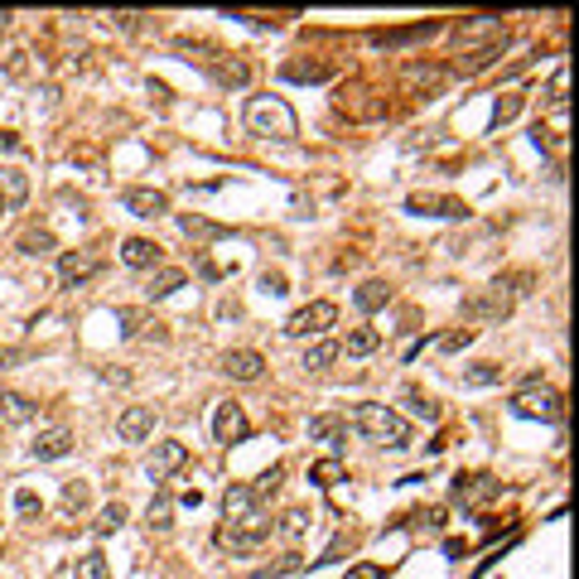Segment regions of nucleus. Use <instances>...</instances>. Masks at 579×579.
I'll list each match as a JSON object with an SVG mask.
<instances>
[{
  "instance_id": "nucleus-1",
  "label": "nucleus",
  "mask_w": 579,
  "mask_h": 579,
  "mask_svg": "<svg viewBox=\"0 0 579 579\" xmlns=\"http://www.w3.org/2000/svg\"><path fill=\"white\" fill-rule=\"evenodd\" d=\"M353 425L382 449H411V425L391 411V405H382V401H363L353 411Z\"/></svg>"
},
{
  "instance_id": "nucleus-2",
  "label": "nucleus",
  "mask_w": 579,
  "mask_h": 579,
  "mask_svg": "<svg viewBox=\"0 0 579 579\" xmlns=\"http://www.w3.org/2000/svg\"><path fill=\"white\" fill-rule=\"evenodd\" d=\"M247 131L251 135H276V141H295L300 121L285 97H251L247 101Z\"/></svg>"
},
{
  "instance_id": "nucleus-3",
  "label": "nucleus",
  "mask_w": 579,
  "mask_h": 579,
  "mask_svg": "<svg viewBox=\"0 0 579 579\" xmlns=\"http://www.w3.org/2000/svg\"><path fill=\"white\" fill-rule=\"evenodd\" d=\"M512 411L521 420H560V416H565V396L551 391V386H541V382H532L526 391L512 396Z\"/></svg>"
},
{
  "instance_id": "nucleus-4",
  "label": "nucleus",
  "mask_w": 579,
  "mask_h": 579,
  "mask_svg": "<svg viewBox=\"0 0 579 579\" xmlns=\"http://www.w3.org/2000/svg\"><path fill=\"white\" fill-rule=\"evenodd\" d=\"M338 323V304L333 300H314V304H304V310H295L285 319V333L290 338H319V333H329Z\"/></svg>"
},
{
  "instance_id": "nucleus-5",
  "label": "nucleus",
  "mask_w": 579,
  "mask_h": 579,
  "mask_svg": "<svg viewBox=\"0 0 579 579\" xmlns=\"http://www.w3.org/2000/svg\"><path fill=\"white\" fill-rule=\"evenodd\" d=\"M223 517H227V526H261L266 512H261L257 488H251V483H232L223 492Z\"/></svg>"
},
{
  "instance_id": "nucleus-6",
  "label": "nucleus",
  "mask_w": 579,
  "mask_h": 579,
  "mask_svg": "<svg viewBox=\"0 0 579 579\" xmlns=\"http://www.w3.org/2000/svg\"><path fill=\"white\" fill-rule=\"evenodd\" d=\"M507 314H512V295H507L502 285H488V290H479V295H468V300H464V319L502 323Z\"/></svg>"
},
{
  "instance_id": "nucleus-7",
  "label": "nucleus",
  "mask_w": 579,
  "mask_h": 579,
  "mask_svg": "<svg viewBox=\"0 0 579 579\" xmlns=\"http://www.w3.org/2000/svg\"><path fill=\"white\" fill-rule=\"evenodd\" d=\"M251 435V420H247V411L237 401H223L213 411V439L217 445H237V439H247Z\"/></svg>"
},
{
  "instance_id": "nucleus-8",
  "label": "nucleus",
  "mask_w": 579,
  "mask_h": 579,
  "mask_svg": "<svg viewBox=\"0 0 579 579\" xmlns=\"http://www.w3.org/2000/svg\"><path fill=\"white\" fill-rule=\"evenodd\" d=\"M411 213H430V217H449V223H464L468 217V203L464 198H449V194H411L405 198Z\"/></svg>"
},
{
  "instance_id": "nucleus-9",
  "label": "nucleus",
  "mask_w": 579,
  "mask_h": 579,
  "mask_svg": "<svg viewBox=\"0 0 579 579\" xmlns=\"http://www.w3.org/2000/svg\"><path fill=\"white\" fill-rule=\"evenodd\" d=\"M184 458H189V445H184V439H160V445L145 454V473L150 479H169L174 468H184Z\"/></svg>"
},
{
  "instance_id": "nucleus-10",
  "label": "nucleus",
  "mask_w": 579,
  "mask_h": 579,
  "mask_svg": "<svg viewBox=\"0 0 579 579\" xmlns=\"http://www.w3.org/2000/svg\"><path fill=\"white\" fill-rule=\"evenodd\" d=\"M121 203H126V213H135V217H164L169 213V194L164 189H145V184L121 189Z\"/></svg>"
},
{
  "instance_id": "nucleus-11",
  "label": "nucleus",
  "mask_w": 579,
  "mask_h": 579,
  "mask_svg": "<svg viewBox=\"0 0 579 579\" xmlns=\"http://www.w3.org/2000/svg\"><path fill=\"white\" fill-rule=\"evenodd\" d=\"M116 435H121L126 445H145V439L155 435V411H150V405H126V411L116 416Z\"/></svg>"
},
{
  "instance_id": "nucleus-12",
  "label": "nucleus",
  "mask_w": 579,
  "mask_h": 579,
  "mask_svg": "<svg viewBox=\"0 0 579 579\" xmlns=\"http://www.w3.org/2000/svg\"><path fill=\"white\" fill-rule=\"evenodd\" d=\"M266 541H270V521H261V526H223V532H217V546L242 551V555H257Z\"/></svg>"
},
{
  "instance_id": "nucleus-13",
  "label": "nucleus",
  "mask_w": 579,
  "mask_h": 579,
  "mask_svg": "<svg viewBox=\"0 0 579 579\" xmlns=\"http://www.w3.org/2000/svg\"><path fill=\"white\" fill-rule=\"evenodd\" d=\"M121 261L131 270H155V266H164V247L155 242V237H126V242H121Z\"/></svg>"
},
{
  "instance_id": "nucleus-14",
  "label": "nucleus",
  "mask_w": 579,
  "mask_h": 579,
  "mask_svg": "<svg viewBox=\"0 0 579 579\" xmlns=\"http://www.w3.org/2000/svg\"><path fill=\"white\" fill-rule=\"evenodd\" d=\"M454 39H458V48H473L479 39H507V29H502V15H473V20H464L454 29Z\"/></svg>"
},
{
  "instance_id": "nucleus-15",
  "label": "nucleus",
  "mask_w": 579,
  "mask_h": 579,
  "mask_svg": "<svg viewBox=\"0 0 579 579\" xmlns=\"http://www.w3.org/2000/svg\"><path fill=\"white\" fill-rule=\"evenodd\" d=\"M223 372H227L232 382H261L266 357L257 348H232V353H223Z\"/></svg>"
},
{
  "instance_id": "nucleus-16",
  "label": "nucleus",
  "mask_w": 579,
  "mask_h": 579,
  "mask_svg": "<svg viewBox=\"0 0 579 579\" xmlns=\"http://www.w3.org/2000/svg\"><path fill=\"white\" fill-rule=\"evenodd\" d=\"M454 502H464V507H479V502H492L502 492L498 479H488V473H473V479H454Z\"/></svg>"
},
{
  "instance_id": "nucleus-17",
  "label": "nucleus",
  "mask_w": 579,
  "mask_h": 579,
  "mask_svg": "<svg viewBox=\"0 0 579 579\" xmlns=\"http://www.w3.org/2000/svg\"><path fill=\"white\" fill-rule=\"evenodd\" d=\"M68 449H73V430H68V425H48V430H39V439L29 445V454L39 458V464H54V458H63Z\"/></svg>"
},
{
  "instance_id": "nucleus-18",
  "label": "nucleus",
  "mask_w": 579,
  "mask_h": 579,
  "mask_svg": "<svg viewBox=\"0 0 579 579\" xmlns=\"http://www.w3.org/2000/svg\"><path fill=\"white\" fill-rule=\"evenodd\" d=\"M198 63L213 73V82H217V88H247V82H251V68H247L242 58L217 54V58H198Z\"/></svg>"
},
{
  "instance_id": "nucleus-19",
  "label": "nucleus",
  "mask_w": 579,
  "mask_h": 579,
  "mask_svg": "<svg viewBox=\"0 0 579 579\" xmlns=\"http://www.w3.org/2000/svg\"><path fill=\"white\" fill-rule=\"evenodd\" d=\"M310 439L338 454V449L348 445V420L343 416H310Z\"/></svg>"
},
{
  "instance_id": "nucleus-20",
  "label": "nucleus",
  "mask_w": 579,
  "mask_h": 579,
  "mask_svg": "<svg viewBox=\"0 0 579 579\" xmlns=\"http://www.w3.org/2000/svg\"><path fill=\"white\" fill-rule=\"evenodd\" d=\"M97 276V257H88V251H63L58 257V280L68 290H78L82 280H92Z\"/></svg>"
},
{
  "instance_id": "nucleus-21",
  "label": "nucleus",
  "mask_w": 579,
  "mask_h": 579,
  "mask_svg": "<svg viewBox=\"0 0 579 579\" xmlns=\"http://www.w3.org/2000/svg\"><path fill=\"white\" fill-rule=\"evenodd\" d=\"M0 420H5V425L39 420V401H29L25 391H0Z\"/></svg>"
},
{
  "instance_id": "nucleus-22",
  "label": "nucleus",
  "mask_w": 579,
  "mask_h": 579,
  "mask_svg": "<svg viewBox=\"0 0 579 579\" xmlns=\"http://www.w3.org/2000/svg\"><path fill=\"white\" fill-rule=\"evenodd\" d=\"M174 223H179L184 237H194V242H217V237H232V227L213 223V217H203V213H179Z\"/></svg>"
},
{
  "instance_id": "nucleus-23",
  "label": "nucleus",
  "mask_w": 579,
  "mask_h": 579,
  "mask_svg": "<svg viewBox=\"0 0 579 579\" xmlns=\"http://www.w3.org/2000/svg\"><path fill=\"white\" fill-rule=\"evenodd\" d=\"M439 25L425 20V25H411V29H391V34H372V44L377 48H401V44H420V39H435Z\"/></svg>"
},
{
  "instance_id": "nucleus-24",
  "label": "nucleus",
  "mask_w": 579,
  "mask_h": 579,
  "mask_svg": "<svg viewBox=\"0 0 579 579\" xmlns=\"http://www.w3.org/2000/svg\"><path fill=\"white\" fill-rule=\"evenodd\" d=\"M338 357H343V348H338L333 338H319V343H310V348H304L300 367H304V372H314V377H319V372H329V367L338 363Z\"/></svg>"
},
{
  "instance_id": "nucleus-25",
  "label": "nucleus",
  "mask_w": 579,
  "mask_h": 579,
  "mask_svg": "<svg viewBox=\"0 0 579 579\" xmlns=\"http://www.w3.org/2000/svg\"><path fill=\"white\" fill-rule=\"evenodd\" d=\"M174 290H184V270L179 266H155V270H150L145 300H169Z\"/></svg>"
},
{
  "instance_id": "nucleus-26",
  "label": "nucleus",
  "mask_w": 579,
  "mask_h": 579,
  "mask_svg": "<svg viewBox=\"0 0 579 579\" xmlns=\"http://www.w3.org/2000/svg\"><path fill=\"white\" fill-rule=\"evenodd\" d=\"M353 300H357V310H363V314H377V310H386V304H391V285L386 280H363Z\"/></svg>"
},
{
  "instance_id": "nucleus-27",
  "label": "nucleus",
  "mask_w": 579,
  "mask_h": 579,
  "mask_svg": "<svg viewBox=\"0 0 579 579\" xmlns=\"http://www.w3.org/2000/svg\"><path fill=\"white\" fill-rule=\"evenodd\" d=\"M116 319H121V333H126V338H141L145 329L155 333V338H164V323H160V319H150L145 310H121Z\"/></svg>"
},
{
  "instance_id": "nucleus-28",
  "label": "nucleus",
  "mask_w": 579,
  "mask_h": 579,
  "mask_svg": "<svg viewBox=\"0 0 579 579\" xmlns=\"http://www.w3.org/2000/svg\"><path fill=\"white\" fill-rule=\"evenodd\" d=\"M145 526H150V532H160V536L174 526V498H169V492H160V498L145 507Z\"/></svg>"
},
{
  "instance_id": "nucleus-29",
  "label": "nucleus",
  "mask_w": 579,
  "mask_h": 579,
  "mask_svg": "<svg viewBox=\"0 0 579 579\" xmlns=\"http://www.w3.org/2000/svg\"><path fill=\"white\" fill-rule=\"evenodd\" d=\"M343 458L338 454H329V458H319V464H310V483L314 488H333V483H343Z\"/></svg>"
},
{
  "instance_id": "nucleus-30",
  "label": "nucleus",
  "mask_w": 579,
  "mask_h": 579,
  "mask_svg": "<svg viewBox=\"0 0 579 579\" xmlns=\"http://www.w3.org/2000/svg\"><path fill=\"white\" fill-rule=\"evenodd\" d=\"M338 348H343L348 357H367V353H377V348H382V333H377V329H353Z\"/></svg>"
},
{
  "instance_id": "nucleus-31",
  "label": "nucleus",
  "mask_w": 579,
  "mask_h": 579,
  "mask_svg": "<svg viewBox=\"0 0 579 579\" xmlns=\"http://www.w3.org/2000/svg\"><path fill=\"white\" fill-rule=\"evenodd\" d=\"M401 401L411 405V411H416V416H420L425 425H435V420H439V401H435V396H425V391L405 386V391H401Z\"/></svg>"
},
{
  "instance_id": "nucleus-32",
  "label": "nucleus",
  "mask_w": 579,
  "mask_h": 579,
  "mask_svg": "<svg viewBox=\"0 0 579 579\" xmlns=\"http://www.w3.org/2000/svg\"><path fill=\"white\" fill-rule=\"evenodd\" d=\"M121 526H126V502H107V507L97 512L92 532H97V536H111V532H121Z\"/></svg>"
},
{
  "instance_id": "nucleus-33",
  "label": "nucleus",
  "mask_w": 579,
  "mask_h": 579,
  "mask_svg": "<svg viewBox=\"0 0 579 579\" xmlns=\"http://www.w3.org/2000/svg\"><path fill=\"white\" fill-rule=\"evenodd\" d=\"M88 502H92V488L82 483V479H68L63 483V512H88Z\"/></svg>"
},
{
  "instance_id": "nucleus-34",
  "label": "nucleus",
  "mask_w": 579,
  "mask_h": 579,
  "mask_svg": "<svg viewBox=\"0 0 579 579\" xmlns=\"http://www.w3.org/2000/svg\"><path fill=\"white\" fill-rule=\"evenodd\" d=\"M310 521H314L310 507H290V512L280 517V536H285V541H300L304 532H310Z\"/></svg>"
},
{
  "instance_id": "nucleus-35",
  "label": "nucleus",
  "mask_w": 579,
  "mask_h": 579,
  "mask_svg": "<svg viewBox=\"0 0 579 579\" xmlns=\"http://www.w3.org/2000/svg\"><path fill=\"white\" fill-rule=\"evenodd\" d=\"M502 382V367L498 363H473L464 367V386H498Z\"/></svg>"
},
{
  "instance_id": "nucleus-36",
  "label": "nucleus",
  "mask_w": 579,
  "mask_h": 579,
  "mask_svg": "<svg viewBox=\"0 0 579 579\" xmlns=\"http://www.w3.org/2000/svg\"><path fill=\"white\" fill-rule=\"evenodd\" d=\"M353 546H357V536L353 532H338L329 546H323V555L314 560V565H333V560H343V555H353Z\"/></svg>"
},
{
  "instance_id": "nucleus-37",
  "label": "nucleus",
  "mask_w": 579,
  "mask_h": 579,
  "mask_svg": "<svg viewBox=\"0 0 579 579\" xmlns=\"http://www.w3.org/2000/svg\"><path fill=\"white\" fill-rule=\"evenodd\" d=\"M449 73H445V68H420V63H411V68H405V82H411V88H439V82H445Z\"/></svg>"
},
{
  "instance_id": "nucleus-38",
  "label": "nucleus",
  "mask_w": 579,
  "mask_h": 579,
  "mask_svg": "<svg viewBox=\"0 0 579 579\" xmlns=\"http://www.w3.org/2000/svg\"><path fill=\"white\" fill-rule=\"evenodd\" d=\"M78 579H111L107 555H101V551H88V555L78 560Z\"/></svg>"
},
{
  "instance_id": "nucleus-39",
  "label": "nucleus",
  "mask_w": 579,
  "mask_h": 579,
  "mask_svg": "<svg viewBox=\"0 0 579 579\" xmlns=\"http://www.w3.org/2000/svg\"><path fill=\"white\" fill-rule=\"evenodd\" d=\"M58 242H54V232H39V227H29L25 237H20V251H29V257H44V251H54Z\"/></svg>"
},
{
  "instance_id": "nucleus-40",
  "label": "nucleus",
  "mask_w": 579,
  "mask_h": 579,
  "mask_svg": "<svg viewBox=\"0 0 579 579\" xmlns=\"http://www.w3.org/2000/svg\"><path fill=\"white\" fill-rule=\"evenodd\" d=\"M473 338H479V329H449L445 338H435V348H439V353H464Z\"/></svg>"
},
{
  "instance_id": "nucleus-41",
  "label": "nucleus",
  "mask_w": 579,
  "mask_h": 579,
  "mask_svg": "<svg viewBox=\"0 0 579 579\" xmlns=\"http://www.w3.org/2000/svg\"><path fill=\"white\" fill-rule=\"evenodd\" d=\"M285 78H295V82H323V78H329V68H323V63H285Z\"/></svg>"
},
{
  "instance_id": "nucleus-42",
  "label": "nucleus",
  "mask_w": 579,
  "mask_h": 579,
  "mask_svg": "<svg viewBox=\"0 0 579 579\" xmlns=\"http://www.w3.org/2000/svg\"><path fill=\"white\" fill-rule=\"evenodd\" d=\"M300 570H304V555H295V551H290V555H280V565L261 570L257 579H285V574H300Z\"/></svg>"
},
{
  "instance_id": "nucleus-43",
  "label": "nucleus",
  "mask_w": 579,
  "mask_h": 579,
  "mask_svg": "<svg viewBox=\"0 0 579 579\" xmlns=\"http://www.w3.org/2000/svg\"><path fill=\"white\" fill-rule=\"evenodd\" d=\"M517 111H521V97H517V92H507V97L498 101V111H492V126H507Z\"/></svg>"
},
{
  "instance_id": "nucleus-44",
  "label": "nucleus",
  "mask_w": 579,
  "mask_h": 579,
  "mask_svg": "<svg viewBox=\"0 0 579 579\" xmlns=\"http://www.w3.org/2000/svg\"><path fill=\"white\" fill-rule=\"evenodd\" d=\"M0 179H5V189H10V198H15V203H25V194H29V179L20 174V169H0Z\"/></svg>"
},
{
  "instance_id": "nucleus-45",
  "label": "nucleus",
  "mask_w": 579,
  "mask_h": 579,
  "mask_svg": "<svg viewBox=\"0 0 579 579\" xmlns=\"http://www.w3.org/2000/svg\"><path fill=\"white\" fill-rule=\"evenodd\" d=\"M280 473H285V468L276 464V468H266V473H261V479H257V483H251V488H257V498H266V492H276V488H280Z\"/></svg>"
},
{
  "instance_id": "nucleus-46",
  "label": "nucleus",
  "mask_w": 579,
  "mask_h": 579,
  "mask_svg": "<svg viewBox=\"0 0 579 579\" xmlns=\"http://www.w3.org/2000/svg\"><path fill=\"white\" fill-rule=\"evenodd\" d=\"M39 498H34V492L29 488H20V492H15V512H20V517H34V512H39Z\"/></svg>"
},
{
  "instance_id": "nucleus-47",
  "label": "nucleus",
  "mask_w": 579,
  "mask_h": 579,
  "mask_svg": "<svg viewBox=\"0 0 579 579\" xmlns=\"http://www.w3.org/2000/svg\"><path fill=\"white\" fill-rule=\"evenodd\" d=\"M107 20H111L116 29H126V34H135V25H141V15H135V10H116V15H107Z\"/></svg>"
},
{
  "instance_id": "nucleus-48",
  "label": "nucleus",
  "mask_w": 579,
  "mask_h": 579,
  "mask_svg": "<svg viewBox=\"0 0 579 579\" xmlns=\"http://www.w3.org/2000/svg\"><path fill=\"white\" fill-rule=\"evenodd\" d=\"M261 290L266 295H285V276L280 270H261Z\"/></svg>"
},
{
  "instance_id": "nucleus-49",
  "label": "nucleus",
  "mask_w": 579,
  "mask_h": 579,
  "mask_svg": "<svg viewBox=\"0 0 579 579\" xmlns=\"http://www.w3.org/2000/svg\"><path fill=\"white\" fill-rule=\"evenodd\" d=\"M382 574H386L382 565H353V570H348L343 579H382Z\"/></svg>"
},
{
  "instance_id": "nucleus-50",
  "label": "nucleus",
  "mask_w": 579,
  "mask_h": 579,
  "mask_svg": "<svg viewBox=\"0 0 579 579\" xmlns=\"http://www.w3.org/2000/svg\"><path fill=\"white\" fill-rule=\"evenodd\" d=\"M5 208H10V203H5V198H0V217H5Z\"/></svg>"
}]
</instances>
